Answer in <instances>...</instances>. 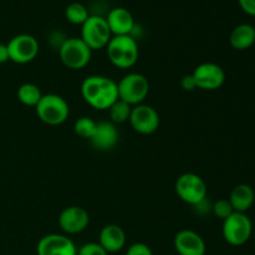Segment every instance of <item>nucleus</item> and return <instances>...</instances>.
Returning a JSON list of instances; mask_svg holds the SVG:
<instances>
[{"label":"nucleus","instance_id":"3","mask_svg":"<svg viewBox=\"0 0 255 255\" xmlns=\"http://www.w3.org/2000/svg\"><path fill=\"white\" fill-rule=\"evenodd\" d=\"M35 111L40 121L49 126H59L70 116L69 104L64 97L56 94L42 95L39 104L35 106Z\"/></svg>","mask_w":255,"mask_h":255},{"label":"nucleus","instance_id":"2","mask_svg":"<svg viewBox=\"0 0 255 255\" xmlns=\"http://www.w3.org/2000/svg\"><path fill=\"white\" fill-rule=\"evenodd\" d=\"M106 51L110 62L119 69H129L138 61V44L131 35L112 36L107 44Z\"/></svg>","mask_w":255,"mask_h":255},{"label":"nucleus","instance_id":"22","mask_svg":"<svg viewBox=\"0 0 255 255\" xmlns=\"http://www.w3.org/2000/svg\"><path fill=\"white\" fill-rule=\"evenodd\" d=\"M65 16H66L67 21H70L74 25H82L90 16L89 10L81 2H71L67 5L65 9Z\"/></svg>","mask_w":255,"mask_h":255},{"label":"nucleus","instance_id":"11","mask_svg":"<svg viewBox=\"0 0 255 255\" xmlns=\"http://www.w3.org/2000/svg\"><path fill=\"white\" fill-rule=\"evenodd\" d=\"M129 125L136 132L141 134H152L159 128L161 119L156 109L146 104L132 107Z\"/></svg>","mask_w":255,"mask_h":255},{"label":"nucleus","instance_id":"30","mask_svg":"<svg viewBox=\"0 0 255 255\" xmlns=\"http://www.w3.org/2000/svg\"><path fill=\"white\" fill-rule=\"evenodd\" d=\"M254 239H255V233H254Z\"/></svg>","mask_w":255,"mask_h":255},{"label":"nucleus","instance_id":"9","mask_svg":"<svg viewBox=\"0 0 255 255\" xmlns=\"http://www.w3.org/2000/svg\"><path fill=\"white\" fill-rule=\"evenodd\" d=\"M10 61L24 65L34 61L39 54V42L32 35L20 34L7 42Z\"/></svg>","mask_w":255,"mask_h":255},{"label":"nucleus","instance_id":"12","mask_svg":"<svg viewBox=\"0 0 255 255\" xmlns=\"http://www.w3.org/2000/svg\"><path fill=\"white\" fill-rule=\"evenodd\" d=\"M36 253L37 255H77V248L65 234L51 233L37 242Z\"/></svg>","mask_w":255,"mask_h":255},{"label":"nucleus","instance_id":"24","mask_svg":"<svg viewBox=\"0 0 255 255\" xmlns=\"http://www.w3.org/2000/svg\"><path fill=\"white\" fill-rule=\"evenodd\" d=\"M212 212H213V214L217 218L224 221V219L228 218L231 214L234 213V209L233 207H232L229 199H218V201L212 206Z\"/></svg>","mask_w":255,"mask_h":255},{"label":"nucleus","instance_id":"5","mask_svg":"<svg viewBox=\"0 0 255 255\" xmlns=\"http://www.w3.org/2000/svg\"><path fill=\"white\" fill-rule=\"evenodd\" d=\"M222 234L224 241L233 247L244 246L253 234V224L247 213L234 212L223 221Z\"/></svg>","mask_w":255,"mask_h":255},{"label":"nucleus","instance_id":"26","mask_svg":"<svg viewBox=\"0 0 255 255\" xmlns=\"http://www.w3.org/2000/svg\"><path fill=\"white\" fill-rule=\"evenodd\" d=\"M126 255H153V253L147 244L134 243L128 247Z\"/></svg>","mask_w":255,"mask_h":255},{"label":"nucleus","instance_id":"20","mask_svg":"<svg viewBox=\"0 0 255 255\" xmlns=\"http://www.w3.org/2000/svg\"><path fill=\"white\" fill-rule=\"evenodd\" d=\"M17 100L21 102L22 105L29 107H35L42 97V92L37 85L31 84V82H25V84L20 85L17 89Z\"/></svg>","mask_w":255,"mask_h":255},{"label":"nucleus","instance_id":"27","mask_svg":"<svg viewBox=\"0 0 255 255\" xmlns=\"http://www.w3.org/2000/svg\"><path fill=\"white\" fill-rule=\"evenodd\" d=\"M181 86L184 91H193V90L197 89L196 82H194V79L193 76H192V74L184 75V76L182 77Z\"/></svg>","mask_w":255,"mask_h":255},{"label":"nucleus","instance_id":"21","mask_svg":"<svg viewBox=\"0 0 255 255\" xmlns=\"http://www.w3.org/2000/svg\"><path fill=\"white\" fill-rule=\"evenodd\" d=\"M110 115V121L115 125H121L125 124L129 120V116H131L132 106L128 105L127 102L122 101V100H117L109 110Z\"/></svg>","mask_w":255,"mask_h":255},{"label":"nucleus","instance_id":"16","mask_svg":"<svg viewBox=\"0 0 255 255\" xmlns=\"http://www.w3.org/2000/svg\"><path fill=\"white\" fill-rule=\"evenodd\" d=\"M106 21L110 30H111L112 36L132 35L133 29L136 27L131 11L122 6L114 7L112 10H110L106 16Z\"/></svg>","mask_w":255,"mask_h":255},{"label":"nucleus","instance_id":"23","mask_svg":"<svg viewBox=\"0 0 255 255\" xmlns=\"http://www.w3.org/2000/svg\"><path fill=\"white\" fill-rule=\"evenodd\" d=\"M96 121L91 119V117H80L79 120H76L74 124V131L75 133L79 137L84 139H91V137L94 136L95 129H96Z\"/></svg>","mask_w":255,"mask_h":255},{"label":"nucleus","instance_id":"10","mask_svg":"<svg viewBox=\"0 0 255 255\" xmlns=\"http://www.w3.org/2000/svg\"><path fill=\"white\" fill-rule=\"evenodd\" d=\"M197 89L203 91H216L221 89L226 82V72L214 62L199 64L192 72Z\"/></svg>","mask_w":255,"mask_h":255},{"label":"nucleus","instance_id":"14","mask_svg":"<svg viewBox=\"0 0 255 255\" xmlns=\"http://www.w3.org/2000/svg\"><path fill=\"white\" fill-rule=\"evenodd\" d=\"M173 246L179 255H204L206 243L197 232L183 229L176 234Z\"/></svg>","mask_w":255,"mask_h":255},{"label":"nucleus","instance_id":"1","mask_svg":"<svg viewBox=\"0 0 255 255\" xmlns=\"http://www.w3.org/2000/svg\"><path fill=\"white\" fill-rule=\"evenodd\" d=\"M81 96L92 109L106 111L119 100L117 82L101 75L87 76L81 84Z\"/></svg>","mask_w":255,"mask_h":255},{"label":"nucleus","instance_id":"15","mask_svg":"<svg viewBox=\"0 0 255 255\" xmlns=\"http://www.w3.org/2000/svg\"><path fill=\"white\" fill-rule=\"evenodd\" d=\"M120 132L117 125L111 121H100L96 124L94 136L91 137L92 147L99 151H110L119 143Z\"/></svg>","mask_w":255,"mask_h":255},{"label":"nucleus","instance_id":"29","mask_svg":"<svg viewBox=\"0 0 255 255\" xmlns=\"http://www.w3.org/2000/svg\"><path fill=\"white\" fill-rule=\"evenodd\" d=\"M10 61L9 51H7V45L1 44L0 42V64H5V62Z\"/></svg>","mask_w":255,"mask_h":255},{"label":"nucleus","instance_id":"13","mask_svg":"<svg viewBox=\"0 0 255 255\" xmlns=\"http://www.w3.org/2000/svg\"><path fill=\"white\" fill-rule=\"evenodd\" d=\"M90 214L80 206H70L59 216V226L66 234H79L89 227Z\"/></svg>","mask_w":255,"mask_h":255},{"label":"nucleus","instance_id":"7","mask_svg":"<svg viewBox=\"0 0 255 255\" xmlns=\"http://www.w3.org/2000/svg\"><path fill=\"white\" fill-rule=\"evenodd\" d=\"M59 56L67 69L82 70L91 61L92 50L81 37H67L60 47Z\"/></svg>","mask_w":255,"mask_h":255},{"label":"nucleus","instance_id":"6","mask_svg":"<svg viewBox=\"0 0 255 255\" xmlns=\"http://www.w3.org/2000/svg\"><path fill=\"white\" fill-rule=\"evenodd\" d=\"M81 39L90 49H106L111 40L112 34L107 25L106 17L101 15H90L86 21L81 25Z\"/></svg>","mask_w":255,"mask_h":255},{"label":"nucleus","instance_id":"18","mask_svg":"<svg viewBox=\"0 0 255 255\" xmlns=\"http://www.w3.org/2000/svg\"><path fill=\"white\" fill-rule=\"evenodd\" d=\"M228 199L233 207L234 212L247 213L254 204L255 192L249 184L242 183L232 189Z\"/></svg>","mask_w":255,"mask_h":255},{"label":"nucleus","instance_id":"19","mask_svg":"<svg viewBox=\"0 0 255 255\" xmlns=\"http://www.w3.org/2000/svg\"><path fill=\"white\" fill-rule=\"evenodd\" d=\"M229 42L238 51L251 49L255 44V27L251 24H239L232 30Z\"/></svg>","mask_w":255,"mask_h":255},{"label":"nucleus","instance_id":"4","mask_svg":"<svg viewBox=\"0 0 255 255\" xmlns=\"http://www.w3.org/2000/svg\"><path fill=\"white\" fill-rule=\"evenodd\" d=\"M119 99L132 107L143 104L149 94V81L139 72H129L117 82Z\"/></svg>","mask_w":255,"mask_h":255},{"label":"nucleus","instance_id":"28","mask_svg":"<svg viewBox=\"0 0 255 255\" xmlns=\"http://www.w3.org/2000/svg\"><path fill=\"white\" fill-rule=\"evenodd\" d=\"M239 5L248 15L255 16V0H238Z\"/></svg>","mask_w":255,"mask_h":255},{"label":"nucleus","instance_id":"17","mask_svg":"<svg viewBox=\"0 0 255 255\" xmlns=\"http://www.w3.org/2000/svg\"><path fill=\"white\" fill-rule=\"evenodd\" d=\"M99 243L107 253H117L126 246V233L117 224H107L100 232Z\"/></svg>","mask_w":255,"mask_h":255},{"label":"nucleus","instance_id":"25","mask_svg":"<svg viewBox=\"0 0 255 255\" xmlns=\"http://www.w3.org/2000/svg\"><path fill=\"white\" fill-rule=\"evenodd\" d=\"M77 255H109V253L100 246V243L90 242L80 247Z\"/></svg>","mask_w":255,"mask_h":255},{"label":"nucleus","instance_id":"8","mask_svg":"<svg viewBox=\"0 0 255 255\" xmlns=\"http://www.w3.org/2000/svg\"><path fill=\"white\" fill-rule=\"evenodd\" d=\"M176 193L184 203L194 207L207 198V184L201 176L192 172L181 174L176 181Z\"/></svg>","mask_w":255,"mask_h":255}]
</instances>
